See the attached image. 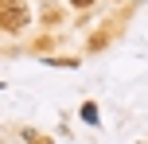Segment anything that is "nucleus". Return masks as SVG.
<instances>
[{
	"mask_svg": "<svg viewBox=\"0 0 148 144\" xmlns=\"http://www.w3.org/2000/svg\"><path fill=\"white\" fill-rule=\"evenodd\" d=\"M0 27L4 31H23L27 27V4L23 0H0Z\"/></svg>",
	"mask_w": 148,
	"mask_h": 144,
	"instance_id": "nucleus-1",
	"label": "nucleus"
},
{
	"mask_svg": "<svg viewBox=\"0 0 148 144\" xmlns=\"http://www.w3.org/2000/svg\"><path fill=\"white\" fill-rule=\"evenodd\" d=\"M20 140L23 144H51V136H39L35 129H20Z\"/></svg>",
	"mask_w": 148,
	"mask_h": 144,
	"instance_id": "nucleus-2",
	"label": "nucleus"
},
{
	"mask_svg": "<svg viewBox=\"0 0 148 144\" xmlns=\"http://www.w3.org/2000/svg\"><path fill=\"white\" fill-rule=\"evenodd\" d=\"M82 121H86V125H97V105H94V101L82 105Z\"/></svg>",
	"mask_w": 148,
	"mask_h": 144,
	"instance_id": "nucleus-3",
	"label": "nucleus"
},
{
	"mask_svg": "<svg viewBox=\"0 0 148 144\" xmlns=\"http://www.w3.org/2000/svg\"><path fill=\"white\" fill-rule=\"evenodd\" d=\"M51 66H78V59H66V55H59V59H47Z\"/></svg>",
	"mask_w": 148,
	"mask_h": 144,
	"instance_id": "nucleus-4",
	"label": "nucleus"
},
{
	"mask_svg": "<svg viewBox=\"0 0 148 144\" xmlns=\"http://www.w3.org/2000/svg\"><path fill=\"white\" fill-rule=\"evenodd\" d=\"M94 0H70V8H90Z\"/></svg>",
	"mask_w": 148,
	"mask_h": 144,
	"instance_id": "nucleus-5",
	"label": "nucleus"
}]
</instances>
